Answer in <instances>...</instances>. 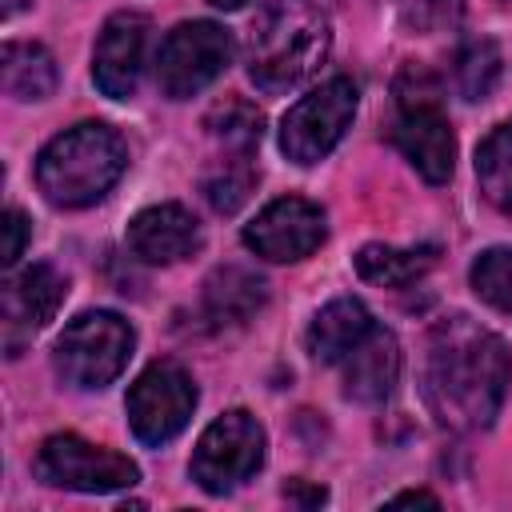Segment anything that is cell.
<instances>
[{"instance_id": "cell-2", "label": "cell", "mask_w": 512, "mask_h": 512, "mask_svg": "<svg viewBox=\"0 0 512 512\" xmlns=\"http://www.w3.org/2000/svg\"><path fill=\"white\" fill-rule=\"evenodd\" d=\"M328 48H332V28L316 4L268 0L248 28L244 64L252 84L276 96L316 76V68L328 60Z\"/></svg>"}, {"instance_id": "cell-23", "label": "cell", "mask_w": 512, "mask_h": 512, "mask_svg": "<svg viewBox=\"0 0 512 512\" xmlns=\"http://www.w3.org/2000/svg\"><path fill=\"white\" fill-rule=\"evenodd\" d=\"M500 48L492 40H468L456 56V84L464 100H484L500 80Z\"/></svg>"}, {"instance_id": "cell-22", "label": "cell", "mask_w": 512, "mask_h": 512, "mask_svg": "<svg viewBox=\"0 0 512 512\" xmlns=\"http://www.w3.org/2000/svg\"><path fill=\"white\" fill-rule=\"evenodd\" d=\"M252 188H256L252 156H224L220 168H216L212 176H204V200H208L220 216L236 212V208L252 196Z\"/></svg>"}, {"instance_id": "cell-7", "label": "cell", "mask_w": 512, "mask_h": 512, "mask_svg": "<svg viewBox=\"0 0 512 512\" xmlns=\"http://www.w3.org/2000/svg\"><path fill=\"white\" fill-rule=\"evenodd\" d=\"M232 64V36L216 20L176 24L156 56V84L172 100H188L208 88Z\"/></svg>"}, {"instance_id": "cell-28", "label": "cell", "mask_w": 512, "mask_h": 512, "mask_svg": "<svg viewBox=\"0 0 512 512\" xmlns=\"http://www.w3.org/2000/svg\"><path fill=\"white\" fill-rule=\"evenodd\" d=\"M24 4H28V0H0V16H4V20H12V16L24 8Z\"/></svg>"}, {"instance_id": "cell-8", "label": "cell", "mask_w": 512, "mask_h": 512, "mask_svg": "<svg viewBox=\"0 0 512 512\" xmlns=\"http://www.w3.org/2000/svg\"><path fill=\"white\" fill-rule=\"evenodd\" d=\"M128 424L140 444L160 448L184 432L196 408V384L176 360H152L128 388Z\"/></svg>"}, {"instance_id": "cell-3", "label": "cell", "mask_w": 512, "mask_h": 512, "mask_svg": "<svg viewBox=\"0 0 512 512\" xmlns=\"http://www.w3.org/2000/svg\"><path fill=\"white\" fill-rule=\"evenodd\" d=\"M124 164L128 148L120 132L100 120H84L44 144L36 156V184L56 208H88L120 180Z\"/></svg>"}, {"instance_id": "cell-18", "label": "cell", "mask_w": 512, "mask_h": 512, "mask_svg": "<svg viewBox=\"0 0 512 512\" xmlns=\"http://www.w3.org/2000/svg\"><path fill=\"white\" fill-rule=\"evenodd\" d=\"M0 84L16 100H44L56 88V60L44 44L8 40L0 48Z\"/></svg>"}, {"instance_id": "cell-11", "label": "cell", "mask_w": 512, "mask_h": 512, "mask_svg": "<svg viewBox=\"0 0 512 512\" xmlns=\"http://www.w3.org/2000/svg\"><path fill=\"white\" fill-rule=\"evenodd\" d=\"M392 140L428 184H444L452 176V168H456V136H452L448 116L440 112V100L400 104V120L392 128Z\"/></svg>"}, {"instance_id": "cell-5", "label": "cell", "mask_w": 512, "mask_h": 512, "mask_svg": "<svg viewBox=\"0 0 512 512\" xmlns=\"http://www.w3.org/2000/svg\"><path fill=\"white\" fill-rule=\"evenodd\" d=\"M356 100L360 92L348 76H332L308 96H300L280 120V152L300 168L320 164L340 144L344 128L352 124Z\"/></svg>"}, {"instance_id": "cell-26", "label": "cell", "mask_w": 512, "mask_h": 512, "mask_svg": "<svg viewBox=\"0 0 512 512\" xmlns=\"http://www.w3.org/2000/svg\"><path fill=\"white\" fill-rule=\"evenodd\" d=\"M284 496L288 500H300V504H324V488H304L300 480L284 484Z\"/></svg>"}, {"instance_id": "cell-13", "label": "cell", "mask_w": 512, "mask_h": 512, "mask_svg": "<svg viewBox=\"0 0 512 512\" xmlns=\"http://www.w3.org/2000/svg\"><path fill=\"white\" fill-rule=\"evenodd\" d=\"M124 240L144 264H176L200 248V224L184 204H152L128 220Z\"/></svg>"}, {"instance_id": "cell-21", "label": "cell", "mask_w": 512, "mask_h": 512, "mask_svg": "<svg viewBox=\"0 0 512 512\" xmlns=\"http://www.w3.org/2000/svg\"><path fill=\"white\" fill-rule=\"evenodd\" d=\"M476 176H480V192L500 212L512 216V120L492 128L476 148Z\"/></svg>"}, {"instance_id": "cell-9", "label": "cell", "mask_w": 512, "mask_h": 512, "mask_svg": "<svg viewBox=\"0 0 512 512\" xmlns=\"http://www.w3.org/2000/svg\"><path fill=\"white\" fill-rule=\"evenodd\" d=\"M36 476L52 488H72V492H116L132 488L140 480V468L100 444H88L76 432L48 436L36 452Z\"/></svg>"}, {"instance_id": "cell-12", "label": "cell", "mask_w": 512, "mask_h": 512, "mask_svg": "<svg viewBox=\"0 0 512 512\" xmlns=\"http://www.w3.org/2000/svg\"><path fill=\"white\" fill-rule=\"evenodd\" d=\"M144 40H148V20L136 12H116L92 52V76L96 88L112 100H128L140 88L144 72Z\"/></svg>"}, {"instance_id": "cell-17", "label": "cell", "mask_w": 512, "mask_h": 512, "mask_svg": "<svg viewBox=\"0 0 512 512\" xmlns=\"http://www.w3.org/2000/svg\"><path fill=\"white\" fill-rule=\"evenodd\" d=\"M268 300V284L248 268H216L204 280V312L212 324H244L252 320Z\"/></svg>"}, {"instance_id": "cell-16", "label": "cell", "mask_w": 512, "mask_h": 512, "mask_svg": "<svg viewBox=\"0 0 512 512\" xmlns=\"http://www.w3.org/2000/svg\"><path fill=\"white\" fill-rule=\"evenodd\" d=\"M372 328V312L356 296H336L328 300L312 324H308V352L320 364H340Z\"/></svg>"}, {"instance_id": "cell-14", "label": "cell", "mask_w": 512, "mask_h": 512, "mask_svg": "<svg viewBox=\"0 0 512 512\" xmlns=\"http://www.w3.org/2000/svg\"><path fill=\"white\" fill-rule=\"evenodd\" d=\"M344 364V396L360 404H380L396 388L400 376V344L388 328L372 324L368 336L340 360Z\"/></svg>"}, {"instance_id": "cell-15", "label": "cell", "mask_w": 512, "mask_h": 512, "mask_svg": "<svg viewBox=\"0 0 512 512\" xmlns=\"http://www.w3.org/2000/svg\"><path fill=\"white\" fill-rule=\"evenodd\" d=\"M64 296H68V280L52 264H32L20 276H12L4 284V328H8V336L16 328H24V332L44 328L56 316V308L64 304Z\"/></svg>"}, {"instance_id": "cell-10", "label": "cell", "mask_w": 512, "mask_h": 512, "mask_svg": "<svg viewBox=\"0 0 512 512\" xmlns=\"http://www.w3.org/2000/svg\"><path fill=\"white\" fill-rule=\"evenodd\" d=\"M328 228H324V212L320 204L304 200V196H280L272 204H264L256 212V220L244 228V244L272 260V264H292L312 256L324 244Z\"/></svg>"}, {"instance_id": "cell-1", "label": "cell", "mask_w": 512, "mask_h": 512, "mask_svg": "<svg viewBox=\"0 0 512 512\" xmlns=\"http://www.w3.org/2000/svg\"><path fill=\"white\" fill-rule=\"evenodd\" d=\"M512 356L504 340L468 316L440 320L424 352V400L456 432L488 428L504 404Z\"/></svg>"}, {"instance_id": "cell-4", "label": "cell", "mask_w": 512, "mask_h": 512, "mask_svg": "<svg viewBox=\"0 0 512 512\" xmlns=\"http://www.w3.org/2000/svg\"><path fill=\"white\" fill-rule=\"evenodd\" d=\"M132 348H136L132 324L116 312L96 308V312H80L76 320L64 324V332L56 336L52 360H56V372L68 384L104 388L128 368Z\"/></svg>"}, {"instance_id": "cell-19", "label": "cell", "mask_w": 512, "mask_h": 512, "mask_svg": "<svg viewBox=\"0 0 512 512\" xmlns=\"http://www.w3.org/2000/svg\"><path fill=\"white\" fill-rule=\"evenodd\" d=\"M436 264V248L420 244V248H392V244H364L356 252V272L360 280L376 284V288H404L412 280H420L428 268Z\"/></svg>"}, {"instance_id": "cell-20", "label": "cell", "mask_w": 512, "mask_h": 512, "mask_svg": "<svg viewBox=\"0 0 512 512\" xmlns=\"http://www.w3.org/2000/svg\"><path fill=\"white\" fill-rule=\"evenodd\" d=\"M208 136L228 152V156H252V148L264 136V112L248 100H224L204 116Z\"/></svg>"}, {"instance_id": "cell-29", "label": "cell", "mask_w": 512, "mask_h": 512, "mask_svg": "<svg viewBox=\"0 0 512 512\" xmlns=\"http://www.w3.org/2000/svg\"><path fill=\"white\" fill-rule=\"evenodd\" d=\"M208 4H216V8H224V12H236V8H244L248 0H208Z\"/></svg>"}, {"instance_id": "cell-6", "label": "cell", "mask_w": 512, "mask_h": 512, "mask_svg": "<svg viewBox=\"0 0 512 512\" xmlns=\"http://www.w3.org/2000/svg\"><path fill=\"white\" fill-rule=\"evenodd\" d=\"M264 444L268 440H264L260 420L244 408H232L200 432L196 452H192V480L204 492L224 496L264 464Z\"/></svg>"}, {"instance_id": "cell-25", "label": "cell", "mask_w": 512, "mask_h": 512, "mask_svg": "<svg viewBox=\"0 0 512 512\" xmlns=\"http://www.w3.org/2000/svg\"><path fill=\"white\" fill-rule=\"evenodd\" d=\"M0 232H4V248H0V264L12 268L20 256H24V244H28V216L20 208H8L4 220H0Z\"/></svg>"}, {"instance_id": "cell-24", "label": "cell", "mask_w": 512, "mask_h": 512, "mask_svg": "<svg viewBox=\"0 0 512 512\" xmlns=\"http://www.w3.org/2000/svg\"><path fill=\"white\" fill-rule=\"evenodd\" d=\"M472 288L484 304L512 312V248H488L472 264Z\"/></svg>"}, {"instance_id": "cell-27", "label": "cell", "mask_w": 512, "mask_h": 512, "mask_svg": "<svg viewBox=\"0 0 512 512\" xmlns=\"http://www.w3.org/2000/svg\"><path fill=\"white\" fill-rule=\"evenodd\" d=\"M392 504H428V508H436L440 500L432 492H400V496H392Z\"/></svg>"}]
</instances>
